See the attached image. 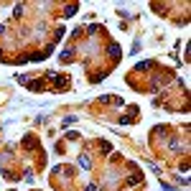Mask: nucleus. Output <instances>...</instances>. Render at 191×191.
I'll use <instances>...</instances> for the list:
<instances>
[{"label": "nucleus", "instance_id": "f257e3e1", "mask_svg": "<svg viewBox=\"0 0 191 191\" xmlns=\"http://www.w3.org/2000/svg\"><path fill=\"white\" fill-rule=\"evenodd\" d=\"M79 166L82 168H89V158H87V155H79Z\"/></svg>", "mask_w": 191, "mask_h": 191}]
</instances>
